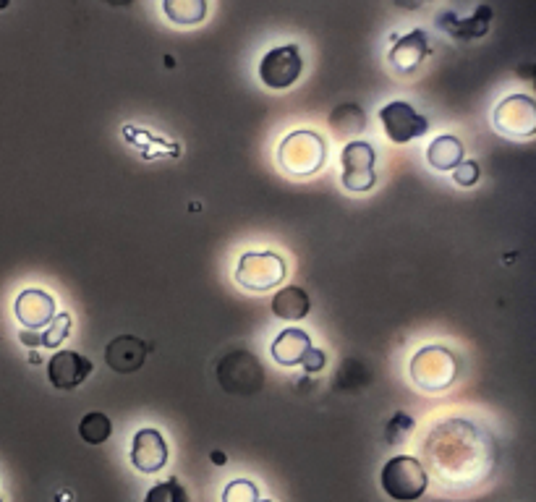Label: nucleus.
<instances>
[{
    "label": "nucleus",
    "instance_id": "obj_19",
    "mask_svg": "<svg viewBox=\"0 0 536 502\" xmlns=\"http://www.w3.org/2000/svg\"><path fill=\"white\" fill-rule=\"evenodd\" d=\"M163 14L176 27H197L207 16V0H163Z\"/></svg>",
    "mask_w": 536,
    "mask_h": 502
},
{
    "label": "nucleus",
    "instance_id": "obj_7",
    "mask_svg": "<svg viewBox=\"0 0 536 502\" xmlns=\"http://www.w3.org/2000/svg\"><path fill=\"white\" fill-rule=\"evenodd\" d=\"M377 152L369 142H348L340 152V168H343V186L353 194H364V191H372L377 184Z\"/></svg>",
    "mask_w": 536,
    "mask_h": 502
},
{
    "label": "nucleus",
    "instance_id": "obj_16",
    "mask_svg": "<svg viewBox=\"0 0 536 502\" xmlns=\"http://www.w3.org/2000/svg\"><path fill=\"white\" fill-rule=\"evenodd\" d=\"M489 21H492V8L479 6L476 8V14L469 16V19H458L455 14H440L437 24H440V29L453 34L455 40L471 42V40H476V37L487 34Z\"/></svg>",
    "mask_w": 536,
    "mask_h": 502
},
{
    "label": "nucleus",
    "instance_id": "obj_11",
    "mask_svg": "<svg viewBox=\"0 0 536 502\" xmlns=\"http://www.w3.org/2000/svg\"><path fill=\"white\" fill-rule=\"evenodd\" d=\"M92 374V361L76 351H55L48 361V380L55 390H74Z\"/></svg>",
    "mask_w": 536,
    "mask_h": 502
},
{
    "label": "nucleus",
    "instance_id": "obj_13",
    "mask_svg": "<svg viewBox=\"0 0 536 502\" xmlns=\"http://www.w3.org/2000/svg\"><path fill=\"white\" fill-rule=\"evenodd\" d=\"M147 353H150V346L136 338V335H118L105 348V361H108V367L113 372L134 374L144 367Z\"/></svg>",
    "mask_w": 536,
    "mask_h": 502
},
{
    "label": "nucleus",
    "instance_id": "obj_15",
    "mask_svg": "<svg viewBox=\"0 0 536 502\" xmlns=\"http://www.w3.org/2000/svg\"><path fill=\"white\" fill-rule=\"evenodd\" d=\"M309 348H312V338L304 330H299V327H288V330L278 333V338L272 340L270 353L280 367H299Z\"/></svg>",
    "mask_w": 536,
    "mask_h": 502
},
{
    "label": "nucleus",
    "instance_id": "obj_3",
    "mask_svg": "<svg viewBox=\"0 0 536 502\" xmlns=\"http://www.w3.org/2000/svg\"><path fill=\"white\" fill-rule=\"evenodd\" d=\"M408 377L424 393H440L458 380V359L445 346H424L408 364Z\"/></svg>",
    "mask_w": 536,
    "mask_h": 502
},
{
    "label": "nucleus",
    "instance_id": "obj_30",
    "mask_svg": "<svg viewBox=\"0 0 536 502\" xmlns=\"http://www.w3.org/2000/svg\"><path fill=\"white\" fill-rule=\"evenodd\" d=\"M0 502H3V500H0Z\"/></svg>",
    "mask_w": 536,
    "mask_h": 502
},
{
    "label": "nucleus",
    "instance_id": "obj_14",
    "mask_svg": "<svg viewBox=\"0 0 536 502\" xmlns=\"http://www.w3.org/2000/svg\"><path fill=\"white\" fill-rule=\"evenodd\" d=\"M16 319L21 322V327L27 330H40V327L50 325L55 317V299L50 293L40 291V288H27L16 296L14 304Z\"/></svg>",
    "mask_w": 536,
    "mask_h": 502
},
{
    "label": "nucleus",
    "instance_id": "obj_4",
    "mask_svg": "<svg viewBox=\"0 0 536 502\" xmlns=\"http://www.w3.org/2000/svg\"><path fill=\"white\" fill-rule=\"evenodd\" d=\"M382 489L395 502H416L429 487V476L414 455H395L382 466Z\"/></svg>",
    "mask_w": 536,
    "mask_h": 502
},
{
    "label": "nucleus",
    "instance_id": "obj_24",
    "mask_svg": "<svg viewBox=\"0 0 536 502\" xmlns=\"http://www.w3.org/2000/svg\"><path fill=\"white\" fill-rule=\"evenodd\" d=\"M453 181L458 186H474L476 181H479V163L476 160H466V163H461L458 168L453 170Z\"/></svg>",
    "mask_w": 536,
    "mask_h": 502
},
{
    "label": "nucleus",
    "instance_id": "obj_10",
    "mask_svg": "<svg viewBox=\"0 0 536 502\" xmlns=\"http://www.w3.org/2000/svg\"><path fill=\"white\" fill-rule=\"evenodd\" d=\"M131 463L142 474H157L168 463V442L157 429H139L131 442Z\"/></svg>",
    "mask_w": 536,
    "mask_h": 502
},
{
    "label": "nucleus",
    "instance_id": "obj_25",
    "mask_svg": "<svg viewBox=\"0 0 536 502\" xmlns=\"http://www.w3.org/2000/svg\"><path fill=\"white\" fill-rule=\"evenodd\" d=\"M325 364H327V353L319 351V348H309L304 359H301V367L312 374L322 372V369H325Z\"/></svg>",
    "mask_w": 536,
    "mask_h": 502
},
{
    "label": "nucleus",
    "instance_id": "obj_17",
    "mask_svg": "<svg viewBox=\"0 0 536 502\" xmlns=\"http://www.w3.org/2000/svg\"><path fill=\"white\" fill-rule=\"evenodd\" d=\"M272 314L278 319H285V322H299L309 314L312 309V299H309V293L299 285H288L283 291H278L272 296Z\"/></svg>",
    "mask_w": 536,
    "mask_h": 502
},
{
    "label": "nucleus",
    "instance_id": "obj_26",
    "mask_svg": "<svg viewBox=\"0 0 536 502\" xmlns=\"http://www.w3.org/2000/svg\"><path fill=\"white\" fill-rule=\"evenodd\" d=\"M108 6H129V3H134V0H105Z\"/></svg>",
    "mask_w": 536,
    "mask_h": 502
},
{
    "label": "nucleus",
    "instance_id": "obj_1",
    "mask_svg": "<svg viewBox=\"0 0 536 502\" xmlns=\"http://www.w3.org/2000/svg\"><path fill=\"white\" fill-rule=\"evenodd\" d=\"M424 458L437 484L453 492L479 487L495 474V440L466 419L437 424L424 442Z\"/></svg>",
    "mask_w": 536,
    "mask_h": 502
},
{
    "label": "nucleus",
    "instance_id": "obj_27",
    "mask_svg": "<svg viewBox=\"0 0 536 502\" xmlns=\"http://www.w3.org/2000/svg\"><path fill=\"white\" fill-rule=\"evenodd\" d=\"M212 458H215V463H218V466H225V455L215 453V455H212Z\"/></svg>",
    "mask_w": 536,
    "mask_h": 502
},
{
    "label": "nucleus",
    "instance_id": "obj_8",
    "mask_svg": "<svg viewBox=\"0 0 536 502\" xmlns=\"http://www.w3.org/2000/svg\"><path fill=\"white\" fill-rule=\"evenodd\" d=\"M380 121L385 136L395 144H408L429 131V121L421 116L411 102L393 100L380 108Z\"/></svg>",
    "mask_w": 536,
    "mask_h": 502
},
{
    "label": "nucleus",
    "instance_id": "obj_18",
    "mask_svg": "<svg viewBox=\"0 0 536 502\" xmlns=\"http://www.w3.org/2000/svg\"><path fill=\"white\" fill-rule=\"evenodd\" d=\"M463 150L466 147H463L458 136L442 134L437 139H432V144L427 147V163L435 170L448 173V170H455L463 163Z\"/></svg>",
    "mask_w": 536,
    "mask_h": 502
},
{
    "label": "nucleus",
    "instance_id": "obj_2",
    "mask_svg": "<svg viewBox=\"0 0 536 502\" xmlns=\"http://www.w3.org/2000/svg\"><path fill=\"white\" fill-rule=\"evenodd\" d=\"M278 163L288 176H314L327 163V144L317 131L301 129L288 134L278 147Z\"/></svg>",
    "mask_w": 536,
    "mask_h": 502
},
{
    "label": "nucleus",
    "instance_id": "obj_20",
    "mask_svg": "<svg viewBox=\"0 0 536 502\" xmlns=\"http://www.w3.org/2000/svg\"><path fill=\"white\" fill-rule=\"evenodd\" d=\"M110 432H113V424H110L108 416L100 414V411H92V414H87L79 421V437H82L87 445H102V442L110 437Z\"/></svg>",
    "mask_w": 536,
    "mask_h": 502
},
{
    "label": "nucleus",
    "instance_id": "obj_29",
    "mask_svg": "<svg viewBox=\"0 0 536 502\" xmlns=\"http://www.w3.org/2000/svg\"><path fill=\"white\" fill-rule=\"evenodd\" d=\"M257 502H272V500H257Z\"/></svg>",
    "mask_w": 536,
    "mask_h": 502
},
{
    "label": "nucleus",
    "instance_id": "obj_5",
    "mask_svg": "<svg viewBox=\"0 0 536 502\" xmlns=\"http://www.w3.org/2000/svg\"><path fill=\"white\" fill-rule=\"evenodd\" d=\"M285 259L275 251H244L236 265V283L244 291L265 293L285 280Z\"/></svg>",
    "mask_w": 536,
    "mask_h": 502
},
{
    "label": "nucleus",
    "instance_id": "obj_9",
    "mask_svg": "<svg viewBox=\"0 0 536 502\" xmlns=\"http://www.w3.org/2000/svg\"><path fill=\"white\" fill-rule=\"evenodd\" d=\"M495 129L505 136H534L536 134V105L529 95H510L497 102L492 113Z\"/></svg>",
    "mask_w": 536,
    "mask_h": 502
},
{
    "label": "nucleus",
    "instance_id": "obj_28",
    "mask_svg": "<svg viewBox=\"0 0 536 502\" xmlns=\"http://www.w3.org/2000/svg\"><path fill=\"white\" fill-rule=\"evenodd\" d=\"M3 6H6V0H0V8H3Z\"/></svg>",
    "mask_w": 536,
    "mask_h": 502
},
{
    "label": "nucleus",
    "instance_id": "obj_22",
    "mask_svg": "<svg viewBox=\"0 0 536 502\" xmlns=\"http://www.w3.org/2000/svg\"><path fill=\"white\" fill-rule=\"evenodd\" d=\"M144 502H189L186 489L181 487L178 479H168V482H160L147 492Z\"/></svg>",
    "mask_w": 536,
    "mask_h": 502
},
{
    "label": "nucleus",
    "instance_id": "obj_23",
    "mask_svg": "<svg viewBox=\"0 0 536 502\" xmlns=\"http://www.w3.org/2000/svg\"><path fill=\"white\" fill-rule=\"evenodd\" d=\"M259 489L257 484L249 482V479H233V482L225 484L223 489V502H257Z\"/></svg>",
    "mask_w": 536,
    "mask_h": 502
},
{
    "label": "nucleus",
    "instance_id": "obj_12",
    "mask_svg": "<svg viewBox=\"0 0 536 502\" xmlns=\"http://www.w3.org/2000/svg\"><path fill=\"white\" fill-rule=\"evenodd\" d=\"M429 53H432V45H429V37L424 29H414V32L403 34L395 40V45L387 53V61L390 66L398 71V74H411L421 63L427 61Z\"/></svg>",
    "mask_w": 536,
    "mask_h": 502
},
{
    "label": "nucleus",
    "instance_id": "obj_6",
    "mask_svg": "<svg viewBox=\"0 0 536 502\" xmlns=\"http://www.w3.org/2000/svg\"><path fill=\"white\" fill-rule=\"evenodd\" d=\"M301 74H304V55L293 42L267 50L259 61V79L270 89H291Z\"/></svg>",
    "mask_w": 536,
    "mask_h": 502
},
{
    "label": "nucleus",
    "instance_id": "obj_21",
    "mask_svg": "<svg viewBox=\"0 0 536 502\" xmlns=\"http://www.w3.org/2000/svg\"><path fill=\"white\" fill-rule=\"evenodd\" d=\"M71 314L68 312H61V314H55L53 317V325L45 330V333L40 335V346L50 348V351H55V348L61 346L63 340L68 338V333H71Z\"/></svg>",
    "mask_w": 536,
    "mask_h": 502
}]
</instances>
